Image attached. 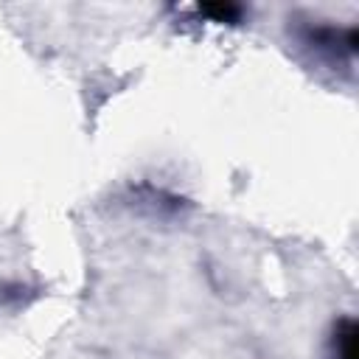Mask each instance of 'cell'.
<instances>
[{
  "label": "cell",
  "instance_id": "cell-1",
  "mask_svg": "<svg viewBox=\"0 0 359 359\" xmlns=\"http://www.w3.org/2000/svg\"><path fill=\"white\" fill-rule=\"evenodd\" d=\"M356 337H359V328L351 317H345L337 331H334V353L337 359H359V351H356Z\"/></svg>",
  "mask_w": 359,
  "mask_h": 359
},
{
  "label": "cell",
  "instance_id": "cell-2",
  "mask_svg": "<svg viewBox=\"0 0 359 359\" xmlns=\"http://www.w3.org/2000/svg\"><path fill=\"white\" fill-rule=\"evenodd\" d=\"M196 11L210 17L213 22H238L241 20V6H236V3H199Z\"/></svg>",
  "mask_w": 359,
  "mask_h": 359
}]
</instances>
